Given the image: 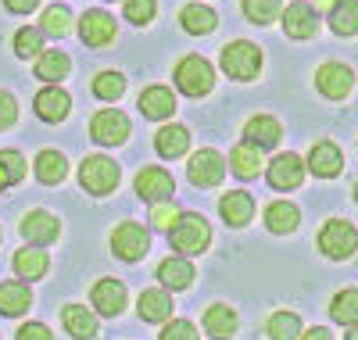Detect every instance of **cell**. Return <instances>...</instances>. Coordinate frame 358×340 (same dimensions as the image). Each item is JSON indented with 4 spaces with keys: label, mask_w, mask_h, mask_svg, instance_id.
<instances>
[{
    "label": "cell",
    "mask_w": 358,
    "mask_h": 340,
    "mask_svg": "<svg viewBox=\"0 0 358 340\" xmlns=\"http://www.w3.org/2000/svg\"><path fill=\"white\" fill-rule=\"evenodd\" d=\"M297 222H301V211H297L290 201H276L265 211V226L273 233H290V229H297Z\"/></svg>",
    "instance_id": "28"
},
{
    "label": "cell",
    "mask_w": 358,
    "mask_h": 340,
    "mask_svg": "<svg viewBox=\"0 0 358 340\" xmlns=\"http://www.w3.org/2000/svg\"><path fill=\"white\" fill-rule=\"evenodd\" d=\"M355 201H358V187H355Z\"/></svg>",
    "instance_id": "50"
},
{
    "label": "cell",
    "mask_w": 358,
    "mask_h": 340,
    "mask_svg": "<svg viewBox=\"0 0 358 340\" xmlns=\"http://www.w3.org/2000/svg\"><path fill=\"white\" fill-rule=\"evenodd\" d=\"M308 169H312L319 179H334V176L344 169V154H341V147L330 143V140L315 143L312 154H308Z\"/></svg>",
    "instance_id": "14"
},
{
    "label": "cell",
    "mask_w": 358,
    "mask_h": 340,
    "mask_svg": "<svg viewBox=\"0 0 358 340\" xmlns=\"http://www.w3.org/2000/svg\"><path fill=\"white\" fill-rule=\"evenodd\" d=\"M90 136H94L101 147H118V143H126L129 136V118L122 111H115V108H104L94 115V122H90Z\"/></svg>",
    "instance_id": "6"
},
{
    "label": "cell",
    "mask_w": 358,
    "mask_h": 340,
    "mask_svg": "<svg viewBox=\"0 0 358 340\" xmlns=\"http://www.w3.org/2000/svg\"><path fill=\"white\" fill-rule=\"evenodd\" d=\"M158 280L162 287H172V290H187L194 283V265L187 258H165L158 265Z\"/></svg>",
    "instance_id": "24"
},
{
    "label": "cell",
    "mask_w": 358,
    "mask_h": 340,
    "mask_svg": "<svg viewBox=\"0 0 358 340\" xmlns=\"http://www.w3.org/2000/svg\"><path fill=\"white\" fill-rule=\"evenodd\" d=\"M162 340H197V330H194V323H187V319H172V323L162 330Z\"/></svg>",
    "instance_id": "43"
},
{
    "label": "cell",
    "mask_w": 358,
    "mask_h": 340,
    "mask_svg": "<svg viewBox=\"0 0 358 340\" xmlns=\"http://www.w3.org/2000/svg\"><path fill=\"white\" fill-rule=\"evenodd\" d=\"M69 108H72L69 94H65V90H57V86L40 90V94H36V115H40L43 122H62V118L69 115Z\"/></svg>",
    "instance_id": "19"
},
{
    "label": "cell",
    "mask_w": 358,
    "mask_h": 340,
    "mask_svg": "<svg viewBox=\"0 0 358 340\" xmlns=\"http://www.w3.org/2000/svg\"><path fill=\"white\" fill-rule=\"evenodd\" d=\"M155 11H158L155 0H126V18L133 25H147V22L155 18Z\"/></svg>",
    "instance_id": "41"
},
{
    "label": "cell",
    "mask_w": 358,
    "mask_h": 340,
    "mask_svg": "<svg viewBox=\"0 0 358 340\" xmlns=\"http://www.w3.org/2000/svg\"><path fill=\"white\" fill-rule=\"evenodd\" d=\"M315 29H319V15H315V8L312 4H290L287 11H283V33L290 36V40H308V36H315Z\"/></svg>",
    "instance_id": "10"
},
{
    "label": "cell",
    "mask_w": 358,
    "mask_h": 340,
    "mask_svg": "<svg viewBox=\"0 0 358 340\" xmlns=\"http://www.w3.org/2000/svg\"><path fill=\"white\" fill-rule=\"evenodd\" d=\"M315 86H319V94L322 97H330V101H341L351 94V86H355V76L348 65H337V61H330V65H322L315 72Z\"/></svg>",
    "instance_id": "8"
},
{
    "label": "cell",
    "mask_w": 358,
    "mask_h": 340,
    "mask_svg": "<svg viewBox=\"0 0 358 340\" xmlns=\"http://www.w3.org/2000/svg\"><path fill=\"white\" fill-rule=\"evenodd\" d=\"M136 312H140L143 323H165V319H172V297H169V290H162V287L143 290Z\"/></svg>",
    "instance_id": "16"
},
{
    "label": "cell",
    "mask_w": 358,
    "mask_h": 340,
    "mask_svg": "<svg viewBox=\"0 0 358 340\" xmlns=\"http://www.w3.org/2000/svg\"><path fill=\"white\" fill-rule=\"evenodd\" d=\"M43 33H50V36H57V40H62V36H69V29H72V15H69V8H47L43 11Z\"/></svg>",
    "instance_id": "38"
},
{
    "label": "cell",
    "mask_w": 358,
    "mask_h": 340,
    "mask_svg": "<svg viewBox=\"0 0 358 340\" xmlns=\"http://www.w3.org/2000/svg\"><path fill=\"white\" fill-rule=\"evenodd\" d=\"M8 4V11H15V15H25V11H33L40 0H4Z\"/></svg>",
    "instance_id": "46"
},
{
    "label": "cell",
    "mask_w": 358,
    "mask_h": 340,
    "mask_svg": "<svg viewBox=\"0 0 358 340\" xmlns=\"http://www.w3.org/2000/svg\"><path fill=\"white\" fill-rule=\"evenodd\" d=\"M204 330H208V337H215V340H229V337L236 333V316H233V308L212 304V308H208V316H204Z\"/></svg>",
    "instance_id": "25"
},
{
    "label": "cell",
    "mask_w": 358,
    "mask_h": 340,
    "mask_svg": "<svg viewBox=\"0 0 358 340\" xmlns=\"http://www.w3.org/2000/svg\"><path fill=\"white\" fill-rule=\"evenodd\" d=\"M94 94L101 97V101H118L126 94V79L118 76V72H101L97 79H94Z\"/></svg>",
    "instance_id": "39"
},
{
    "label": "cell",
    "mask_w": 358,
    "mask_h": 340,
    "mask_svg": "<svg viewBox=\"0 0 358 340\" xmlns=\"http://www.w3.org/2000/svg\"><path fill=\"white\" fill-rule=\"evenodd\" d=\"M330 29L337 36H355L358 33V0H337L330 8Z\"/></svg>",
    "instance_id": "26"
},
{
    "label": "cell",
    "mask_w": 358,
    "mask_h": 340,
    "mask_svg": "<svg viewBox=\"0 0 358 340\" xmlns=\"http://www.w3.org/2000/svg\"><path fill=\"white\" fill-rule=\"evenodd\" d=\"M222 72H226L229 79H241V83L255 79V76L262 72V50H258L255 43H248V40L226 43V47H222Z\"/></svg>",
    "instance_id": "1"
},
{
    "label": "cell",
    "mask_w": 358,
    "mask_h": 340,
    "mask_svg": "<svg viewBox=\"0 0 358 340\" xmlns=\"http://www.w3.org/2000/svg\"><path fill=\"white\" fill-rule=\"evenodd\" d=\"M305 179V165L297 154H280V158H273V165H268V183H273L276 190H297Z\"/></svg>",
    "instance_id": "13"
},
{
    "label": "cell",
    "mask_w": 358,
    "mask_h": 340,
    "mask_svg": "<svg viewBox=\"0 0 358 340\" xmlns=\"http://www.w3.org/2000/svg\"><path fill=\"white\" fill-rule=\"evenodd\" d=\"M330 316L341 326H358V290H341L330 304Z\"/></svg>",
    "instance_id": "34"
},
{
    "label": "cell",
    "mask_w": 358,
    "mask_h": 340,
    "mask_svg": "<svg viewBox=\"0 0 358 340\" xmlns=\"http://www.w3.org/2000/svg\"><path fill=\"white\" fill-rule=\"evenodd\" d=\"M355 247H358V233H355V226L351 222H344V219H330L322 226V233H319V251L326 255V258H351L355 255Z\"/></svg>",
    "instance_id": "5"
},
{
    "label": "cell",
    "mask_w": 358,
    "mask_h": 340,
    "mask_svg": "<svg viewBox=\"0 0 358 340\" xmlns=\"http://www.w3.org/2000/svg\"><path fill=\"white\" fill-rule=\"evenodd\" d=\"M79 183L86 194L94 197H104L118 187V165L111 158H104V154H94V158H83L79 165Z\"/></svg>",
    "instance_id": "3"
},
{
    "label": "cell",
    "mask_w": 358,
    "mask_h": 340,
    "mask_svg": "<svg viewBox=\"0 0 358 340\" xmlns=\"http://www.w3.org/2000/svg\"><path fill=\"white\" fill-rule=\"evenodd\" d=\"M65 172H69L65 154H57V150H40V158H36V176H40V183L54 187V183L65 179Z\"/></svg>",
    "instance_id": "30"
},
{
    "label": "cell",
    "mask_w": 358,
    "mask_h": 340,
    "mask_svg": "<svg viewBox=\"0 0 358 340\" xmlns=\"http://www.w3.org/2000/svg\"><path fill=\"white\" fill-rule=\"evenodd\" d=\"M219 211H222V219H226L229 226H248L251 215H255V201H251V194H244V190H233V194L222 197Z\"/></svg>",
    "instance_id": "23"
},
{
    "label": "cell",
    "mask_w": 358,
    "mask_h": 340,
    "mask_svg": "<svg viewBox=\"0 0 358 340\" xmlns=\"http://www.w3.org/2000/svg\"><path fill=\"white\" fill-rule=\"evenodd\" d=\"M18 340H54V337H50V330L43 323H29V326L18 330Z\"/></svg>",
    "instance_id": "45"
},
{
    "label": "cell",
    "mask_w": 358,
    "mask_h": 340,
    "mask_svg": "<svg viewBox=\"0 0 358 340\" xmlns=\"http://www.w3.org/2000/svg\"><path fill=\"white\" fill-rule=\"evenodd\" d=\"M229 165H233V172L241 176V179H255L265 165H262V147H255V143H236L233 147V154H229Z\"/></svg>",
    "instance_id": "22"
},
{
    "label": "cell",
    "mask_w": 358,
    "mask_h": 340,
    "mask_svg": "<svg viewBox=\"0 0 358 340\" xmlns=\"http://www.w3.org/2000/svg\"><path fill=\"white\" fill-rule=\"evenodd\" d=\"M169 236H172V247L179 255H201L208 247V240H212V229H208V222L201 215L187 211V215H179V222L169 229Z\"/></svg>",
    "instance_id": "2"
},
{
    "label": "cell",
    "mask_w": 358,
    "mask_h": 340,
    "mask_svg": "<svg viewBox=\"0 0 358 340\" xmlns=\"http://www.w3.org/2000/svg\"><path fill=\"white\" fill-rule=\"evenodd\" d=\"M280 11H283V0H244V15L255 25H268Z\"/></svg>",
    "instance_id": "36"
},
{
    "label": "cell",
    "mask_w": 358,
    "mask_h": 340,
    "mask_svg": "<svg viewBox=\"0 0 358 340\" xmlns=\"http://www.w3.org/2000/svg\"><path fill=\"white\" fill-rule=\"evenodd\" d=\"M4 187H11V183H8V176H4V169H0V190H4Z\"/></svg>",
    "instance_id": "48"
},
{
    "label": "cell",
    "mask_w": 358,
    "mask_h": 340,
    "mask_svg": "<svg viewBox=\"0 0 358 340\" xmlns=\"http://www.w3.org/2000/svg\"><path fill=\"white\" fill-rule=\"evenodd\" d=\"M280 136H283V126L273 118V115H255L248 126H244V140L248 143H255V147H276L280 143Z\"/></svg>",
    "instance_id": "17"
},
{
    "label": "cell",
    "mask_w": 358,
    "mask_h": 340,
    "mask_svg": "<svg viewBox=\"0 0 358 340\" xmlns=\"http://www.w3.org/2000/svg\"><path fill=\"white\" fill-rule=\"evenodd\" d=\"M140 111H143V118H155V122L176 115L172 90H169V86H147L143 94H140Z\"/></svg>",
    "instance_id": "15"
},
{
    "label": "cell",
    "mask_w": 358,
    "mask_h": 340,
    "mask_svg": "<svg viewBox=\"0 0 358 340\" xmlns=\"http://www.w3.org/2000/svg\"><path fill=\"white\" fill-rule=\"evenodd\" d=\"M172 190H176V183H172V176H169L165 169H158V165L140 169V176H136V194H140L143 201L162 204L165 197H172Z\"/></svg>",
    "instance_id": "11"
},
{
    "label": "cell",
    "mask_w": 358,
    "mask_h": 340,
    "mask_svg": "<svg viewBox=\"0 0 358 340\" xmlns=\"http://www.w3.org/2000/svg\"><path fill=\"white\" fill-rule=\"evenodd\" d=\"M79 36L86 47H108L115 40V18L108 11H86L79 18Z\"/></svg>",
    "instance_id": "9"
},
{
    "label": "cell",
    "mask_w": 358,
    "mask_h": 340,
    "mask_svg": "<svg viewBox=\"0 0 358 340\" xmlns=\"http://www.w3.org/2000/svg\"><path fill=\"white\" fill-rule=\"evenodd\" d=\"M147 247H151V236H147L143 226H136V222H122L111 233V251L122 262H140Z\"/></svg>",
    "instance_id": "7"
},
{
    "label": "cell",
    "mask_w": 358,
    "mask_h": 340,
    "mask_svg": "<svg viewBox=\"0 0 358 340\" xmlns=\"http://www.w3.org/2000/svg\"><path fill=\"white\" fill-rule=\"evenodd\" d=\"M179 215H183V211H179L172 201H162V204L151 208V222H155L158 229H172V226L179 222Z\"/></svg>",
    "instance_id": "42"
},
{
    "label": "cell",
    "mask_w": 358,
    "mask_h": 340,
    "mask_svg": "<svg viewBox=\"0 0 358 340\" xmlns=\"http://www.w3.org/2000/svg\"><path fill=\"white\" fill-rule=\"evenodd\" d=\"M94 308L101 316H122V308H126V287L118 283V280H101L94 287Z\"/></svg>",
    "instance_id": "18"
},
{
    "label": "cell",
    "mask_w": 358,
    "mask_h": 340,
    "mask_svg": "<svg viewBox=\"0 0 358 340\" xmlns=\"http://www.w3.org/2000/svg\"><path fill=\"white\" fill-rule=\"evenodd\" d=\"M62 319H65V330H69L76 340H90V337H97V316H90L83 304H69Z\"/></svg>",
    "instance_id": "27"
},
{
    "label": "cell",
    "mask_w": 358,
    "mask_h": 340,
    "mask_svg": "<svg viewBox=\"0 0 358 340\" xmlns=\"http://www.w3.org/2000/svg\"><path fill=\"white\" fill-rule=\"evenodd\" d=\"M57 219L50 211H33V215H25L22 219V233H25V240H33V243H50V240H57Z\"/></svg>",
    "instance_id": "20"
},
{
    "label": "cell",
    "mask_w": 358,
    "mask_h": 340,
    "mask_svg": "<svg viewBox=\"0 0 358 340\" xmlns=\"http://www.w3.org/2000/svg\"><path fill=\"white\" fill-rule=\"evenodd\" d=\"M15 54L18 57H40L43 54V29H18L15 36Z\"/></svg>",
    "instance_id": "37"
},
{
    "label": "cell",
    "mask_w": 358,
    "mask_h": 340,
    "mask_svg": "<svg viewBox=\"0 0 358 340\" xmlns=\"http://www.w3.org/2000/svg\"><path fill=\"white\" fill-rule=\"evenodd\" d=\"M222 176H226L222 154L201 150V154L190 158V183H194V187H215V183H222Z\"/></svg>",
    "instance_id": "12"
},
{
    "label": "cell",
    "mask_w": 358,
    "mask_h": 340,
    "mask_svg": "<svg viewBox=\"0 0 358 340\" xmlns=\"http://www.w3.org/2000/svg\"><path fill=\"white\" fill-rule=\"evenodd\" d=\"M29 304H33V290L25 283H0V316H25Z\"/></svg>",
    "instance_id": "21"
},
{
    "label": "cell",
    "mask_w": 358,
    "mask_h": 340,
    "mask_svg": "<svg viewBox=\"0 0 358 340\" xmlns=\"http://www.w3.org/2000/svg\"><path fill=\"white\" fill-rule=\"evenodd\" d=\"M179 22H183L187 33H194V36H208V33L215 29V11H212V8H204V4H190V8H183Z\"/></svg>",
    "instance_id": "31"
},
{
    "label": "cell",
    "mask_w": 358,
    "mask_h": 340,
    "mask_svg": "<svg viewBox=\"0 0 358 340\" xmlns=\"http://www.w3.org/2000/svg\"><path fill=\"white\" fill-rule=\"evenodd\" d=\"M348 340H358V326H355V330H351V333H348Z\"/></svg>",
    "instance_id": "49"
},
{
    "label": "cell",
    "mask_w": 358,
    "mask_h": 340,
    "mask_svg": "<svg viewBox=\"0 0 358 340\" xmlns=\"http://www.w3.org/2000/svg\"><path fill=\"white\" fill-rule=\"evenodd\" d=\"M176 86L183 90L187 97H204L208 90L215 86V72H212V65H208L204 57L187 54L183 61H179V69H176Z\"/></svg>",
    "instance_id": "4"
},
{
    "label": "cell",
    "mask_w": 358,
    "mask_h": 340,
    "mask_svg": "<svg viewBox=\"0 0 358 340\" xmlns=\"http://www.w3.org/2000/svg\"><path fill=\"white\" fill-rule=\"evenodd\" d=\"M15 272L22 276V280H40V276L47 272V255L36 251V247H22V251L15 255Z\"/></svg>",
    "instance_id": "32"
},
{
    "label": "cell",
    "mask_w": 358,
    "mask_h": 340,
    "mask_svg": "<svg viewBox=\"0 0 358 340\" xmlns=\"http://www.w3.org/2000/svg\"><path fill=\"white\" fill-rule=\"evenodd\" d=\"M69 54H57V50H47V54H40V61H36V76L43 79V83H62L65 76H69Z\"/></svg>",
    "instance_id": "33"
},
{
    "label": "cell",
    "mask_w": 358,
    "mask_h": 340,
    "mask_svg": "<svg viewBox=\"0 0 358 340\" xmlns=\"http://www.w3.org/2000/svg\"><path fill=\"white\" fill-rule=\"evenodd\" d=\"M305 340H334V337H330V330L315 326V330H308V333H305Z\"/></svg>",
    "instance_id": "47"
},
{
    "label": "cell",
    "mask_w": 358,
    "mask_h": 340,
    "mask_svg": "<svg viewBox=\"0 0 358 340\" xmlns=\"http://www.w3.org/2000/svg\"><path fill=\"white\" fill-rule=\"evenodd\" d=\"M155 147H158L162 158H179V154H187V147H190V133L183 126H165L158 133Z\"/></svg>",
    "instance_id": "29"
},
{
    "label": "cell",
    "mask_w": 358,
    "mask_h": 340,
    "mask_svg": "<svg viewBox=\"0 0 358 340\" xmlns=\"http://www.w3.org/2000/svg\"><path fill=\"white\" fill-rule=\"evenodd\" d=\"M15 118H18V104H15V97L8 94V90H0V133L11 129V126H15Z\"/></svg>",
    "instance_id": "44"
},
{
    "label": "cell",
    "mask_w": 358,
    "mask_h": 340,
    "mask_svg": "<svg viewBox=\"0 0 358 340\" xmlns=\"http://www.w3.org/2000/svg\"><path fill=\"white\" fill-rule=\"evenodd\" d=\"M0 169H4L8 183L15 187V183H22V176H25V158L18 150H0Z\"/></svg>",
    "instance_id": "40"
},
{
    "label": "cell",
    "mask_w": 358,
    "mask_h": 340,
    "mask_svg": "<svg viewBox=\"0 0 358 340\" xmlns=\"http://www.w3.org/2000/svg\"><path fill=\"white\" fill-rule=\"evenodd\" d=\"M297 333H301V319L294 312H276L268 319V337L273 340H297Z\"/></svg>",
    "instance_id": "35"
}]
</instances>
